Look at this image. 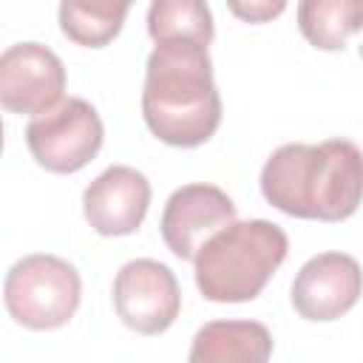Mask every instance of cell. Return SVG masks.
<instances>
[{"instance_id": "1", "label": "cell", "mask_w": 363, "mask_h": 363, "mask_svg": "<svg viewBox=\"0 0 363 363\" xmlns=\"http://www.w3.org/2000/svg\"><path fill=\"white\" fill-rule=\"evenodd\" d=\"M261 193L292 218L343 221L363 201V150L349 139L281 145L261 167Z\"/></svg>"}, {"instance_id": "2", "label": "cell", "mask_w": 363, "mask_h": 363, "mask_svg": "<svg viewBox=\"0 0 363 363\" xmlns=\"http://www.w3.org/2000/svg\"><path fill=\"white\" fill-rule=\"evenodd\" d=\"M142 116L147 130L173 147H199L221 125V96L207 45L156 43L145 65Z\"/></svg>"}, {"instance_id": "3", "label": "cell", "mask_w": 363, "mask_h": 363, "mask_svg": "<svg viewBox=\"0 0 363 363\" xmlns=\"http://www.w3.org/2000/svg\"><path fill=\"white\" fill-rule=\"evenodd\" d=\"M289 252L286 233L267 221H233L210 235L196 264V286L204 301L213 303H244L264 292L275 269Z\"/></svg>"}, {"instance_id": "4", "label": "cell", "mask_w": 363, "mask_h": 363, "mask_svg": "<svg viewBox=\"0 0 363 363\" xmlns=\"http://www.w3.org/2000/svg\"><path fill=\"white\" fill-rule=\"evenodd\" d=\"M9 315L34 332L65 326L82 301V278L74 264L51 252H34L11 264L3 281Z\"/></svg>"}, {"instance_id": "5", "label": "cell", "mask_w": 363, "mask_h": 363, "mask_svg": "<svg viewBox=\"0 0 363 363\" xmlns=\"http://www.w3.org/2000/svg\"><path fill=\"white\" fill-rule=\"evenodd\" d=\"M105 125L96 108L79 96H68L54 108L31 116L26 125L28 153L48 173H77L102 147Z\"/></svg>"}, {"instance_id": "6", "label": "cell", "mask_w": 363, "mask_h": 363, "mask_svg": "<svg viewBox=\"0 0 363 363\" xmlns=\"http://www.w3.org/2000/svg\"><path fill=\"white\" fill-rule=\"evenodd\" d=\"M113 309L139 335H162L182 309V289L173 269L153 258H133L113 278Z\"/></svg>"}, {"instance_id": "7", "label": "cell", "mask_w": 363, "mask_h": 363, "mask_svg": "<svg viewBox=\"0 0 363 363\" xmlns=\"http://www.w3.org/2000/svg\"><path fill=\"white\" fill-rule=\"evenodd\" d=\"M65 91L62 60L40 43H14L0 57V105L9 113L37 116L57 102Z\"/></svg>"}, {"instance_id": "8", "label": "cell", "mask_w": 363, "mask_h": 363, "mask_svg": "<svg viewBox=\"0 0 363 363\" xmlns=\"http://www.w3.org/2000/svg\"><path fill=\"white\" fill-rule=\"evenodd\" d=\"M363 295V269L346 252L312 255L292 281V309L312 323L343 318Z\"/></svg>"}, {"instance_id": "9", "label": "cell", "mask_w": 363, "mask_h": 363, "mask_svg": "<svg viewBox=\"0 0 363 363\" xmlns=\"http://www.w3.org/2000/svg\"><path fill=\"white\" fill-rule=\"evenodd\" d=\"M235 221V204L233 199L216 187V184H184L170 193L164 210H162V238L167 250L182 258L193 261L201 250V244Z\"/></svg>"}, {"instance_id": "10", "label": "cell", "mask_w": 363, "mask_h": 363, "mask_svg": "<svg viewBox=\"0 0 363 363\" xmlns=\"http://www.w3.org/2000/svg\"><path fill=\"white\" fill-rule=\"evenodd\" d=\"M150 207V182L130 164L105 167L82 193V213L91 230L105 238L130 235L142 227Z\"/></svg>"}, {"instance_id": "11", "label": "cell", "mask_w": 363, "mask_h": 363, "mask_svg": "<svg viewBox=\"0 0 363 363\" xmlns=\"http://www.w3.org/2000/svg\"><path fill=\"white\" fill-rule=\"evenodd\" d=\"M272 354V335L258 320H210L190 346L193 363H264Z\"/></svg>"}, {"instance_id": "12", "label": "cell", "mask_w": 363, "mask_h": 363, "mask_svg": "<svg viewBox=\"0 0 363 363\" xmlns=\"http://www.w3.org/2000/svg\"><path fill=\"white\" fill-rule=\"evenodd\" d=\"M133 0H60L62 34L85 48H105L125 26Z\"/></svg>"}, {"instance_id": "13", "label": "cell", "mask_w": 363, "mask_h": 363, "mask_svg": "<svg viewBox=\"0 0 363 363\" xmlns=\"http://www.w3.org/2000/svg\"><path fill=\"white\" fill-rule=\"evenodd\" d=\"M298 28L320 51H340L363 31V0H298Z\"/></svg>"}, {"instance_id": "14", "label": "cell", "mask_w": 363, "mask_h": 363, "mask_svg": "<svg viewBox=\"0 0 363 363\" xmlns=\"http://www.w3.org/2000/svg\"><path fill=\"white\" fill-rule=\"evenodd\" d=\"M147 34L153 43L190 40L199 45H210L216 28L207 0H150Z\"/></svg>"}, {"instance_id": "15", "label": "cell", "mask_w": 363, "mask_h": 363, "mask_svg": "<svg viewBox=\"0 0 363 363\" xmlns=\"http://www.w3.org/2000/svg\"><path fill=\"white\" fill-rule=\"evenodd\" d=\"M224 3L233 11V17H238L241 23L261 26V23H272L275 17H281L289 0H224Z\"/></svg>"}]
</instances>
